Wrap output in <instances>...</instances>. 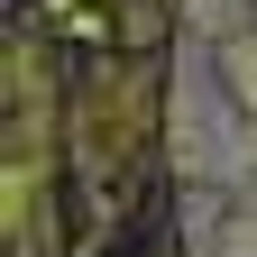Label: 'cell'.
Segmentation results:
<instances>
[{"label":"cell","mask_w":257,"mask_h":257,"mask_svg":"<svg viewBox=\"0 0 257 257\" xmlns=\"http://www.w3.org/2000/svg\"><path fill=\"white\" fill-rule=\"evenodd\" d=\"M202 101H193V184L202 248L257 257V0H202Z\"/></svg>","instance_id":"1"}]
</instances>
